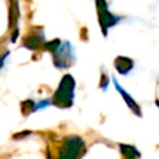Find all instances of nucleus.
Masks as SVG:
<instances>
[{"mask_svg":"<svg viewBox=\"0 0 159 159\" xmlns=\"http://www.w3.org/2000/svg\"><path fill=\"white\" fill-rule=\"evenodd\" d=\"M75 97V80L71 75H65L56 89L52 102L55 106L61 108H68L73 103Z\"/></svg>","mask_w":159,"mask_h":159,"instance_id":"nucleus-1","label":"nucleus"},{"mask_svg":"<svg viewBox=\"0 0 159 159\" xmlns=\"http://www.w3.org/2000/svg\"><path fill=\"white\" fill-rule=\"evenodd\" d=\"M84 152V142L78 135H68L60 148L58 159H80Z\"/></svg>","mask_w":159,"mask_h":159,"instance_id":"nucleus-2","label":"nucleus"},{"mask_svg":"<svg viewBox=\"0 0 159 159\" xmlns=\"http://www.w3.org/2000/svg\"><path fill=\"white\" fill-rule=\"evenodd\" d=\"M53 58H55V65L58 68H65L72 65V62L75 61V55H73V50L70 42H65L62 45V47L57 48L53 52Z\"/></svg>","mask_w":159,"mask_h":159,"instance_id":"nucleus-3","label":"nucleus"},{"mask_svg":"<svg viewBox=\"0 0 159 159\" xmlns=\"http://www.w3.org/2000/svg\"><path fill=\"white\" fill-rule=\"evenodd\" d=\"M97 7H98V17H99V24L102 26V30L106 35L107 29L113 26L118 19L113 16L108 10H107V4L104 0H97Z\"/></svg>","mask_w":159,"mask_h":159,"instance_id":"nucleus-4","label":"nucleus"},{"mask_svg":"<svg viewBox=\"0 0 159 159\" xmlns=\"http://www.w3.org/2000/svg\"><path fill=\"white\" fill-rule=\"evenodd\" d=\"M113 82H114V86H116L117 91L122 94L123 99L125 101L127 106H128V107H129V108H130V109H132L137 116H140V108H139V106L135 103V101H134V99H133V98H132V97H130V96H129V94H128V93H127V92H125V91H124V89L118 84V82L116 81V78H113Z\"/></svg>","mask_w":159,"mask_h":159,"instance_id":"nucleus-5","label":"nucleus"},{"mask_svg":"<svg viewBox=\"0 0 159 159\" xmlns=\"http://www.w3.org/2000/svg\"><path fill=\"white\" fill-rule=\"evenodd\" d=\"M114 66H116V68H117V71H118L119 73L125 75V73H128V72L133 68V61H132L130 58L119 56V57L116 58Z\"/></svg>","mask_w":159,"mask_h":159,"instance_id":"nucleus-6","label":"nucleus"},{"mask_svg":"<svg viewBox=\"0 0 159 159\" xmlns=\"http://www.w3.org/2000/svg\"><path fill=\"white\" fill-rule=\"evenodd\" d=\"M119 149H120V153L125 158V159H137V158H140V152L132 144H119Z\"/></svg>","mask_w":159,"mask_h":159,"instance_id":"nucleus-7","label":"nucleus"},{"mask_svg":"<svg viewBox=\"0 0 159 159\" xmlns=\"http://www.w3.org/2000/svg\"><path fill=\"white\" fill-rule=\"evenodd\" d=\"M60 45H61V42H60V40H53V41H51V42H46L45 43V48L46 50H48V51H52V52H55L58 47H60Z\"/></svg>","mask_w":159,"mask_h":159,"instance_id":"nucleus-8","label":"nucleus"}]
</instances>
